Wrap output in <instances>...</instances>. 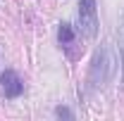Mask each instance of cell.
I'll return each mask as SVG.
<instances>
[{"instance_id":"277c9868","label":"cell","mask_w":124,"mask_h":121,"mask_svg":"<svg viewBox=\"0 0 124 121\" xmlns=\"http://www.w3.org/2000/svg\"><path fill=\"white\" fill-rule=\"evenodd\" d=\"M0 83H2V90H5V97H19L24 93V81L19 78L17 71H2L0 74Z\"/></svg>"},{"instance_id":"7a4b0ae2","label":"cell","mask_w":124,"mask_h":121,"mask_svg":"<svg viewBox=\"0 0 124 121\" xmlns=\"http://www.w3.org/2000/svg\"><path fill=\"white\" fill-rule=\"evenodd\" d=\"M110 71H112V64H110V55H108V47H100L93 57V67H91V83L95 88L105 86L110 78Z\"/></svg>"},{"instance_id":"3957f363","label":"cell","mask_w":124,"mask_h":121,"mask_svg":"<svg viewBox=\"0 0 124 121\" xmlns=\"http://www.w3.org/2000/svg\"><path fill=\"white\" fill-rule=\"evenodd\" d=\"M57 38H60V45H62V50L67 52V57H69V60H77L79 55H81L79 36H77V31H74L72 24H62L60 31H57Z\"/></svg>"},{"instance_id":"5b68a950","label":"cell","mask_w":124,"mask_h":121,"mask_svg":"<svg viewBox=\"0 0 124 121\" xmlns=\"http://www.w3.org/2000/svg\"><path fill=\"white\" fill-rule=\"evenodd\" d=\"M55 114H57L60 119H62V116H64V119H72V116H74V114H72L67 107H57V112H55Z\"/></svg>"},{"instance_id":"6da1fadb","label":"cell","mask_w":124,"mask_h":121,"mask_svg":"<svg viewBox=\"0 0 124 121\" xmlns=\"http://www.w3.org/2000/svg\"><path fill=\"white\" fill-rule=\"evenodd\" d=\"M79 26L86 38H95L98 33V7L95 0H79Z\"/></svg>"}]
</instances>
